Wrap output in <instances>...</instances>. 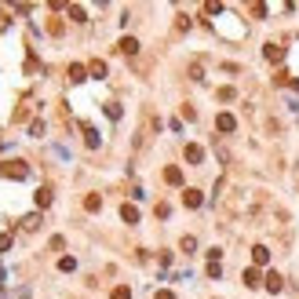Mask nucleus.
<instances>
[{
	"mask_svg": "<svg viewBox=\"0 0 299 299\" xmlns=\"http://www.w3.org/2000/svg\"><path fill=\"white\" fill-rule=\"evenodd\" d=\"M0 175H7V179H26L30 168H26V161H7L4 168H0Z\"/></svg>",
	"mask_w": 299,
	"mask_h": 299,
	"instance_id": "nucleus-1",
	"label": "nucleus"
},
{
	"mask_svg": "<svg viewBox=\"0 0 299 299\" xmlns=\"http://www.w3.org/2000/svg\"><path fill=\"white\" fill-rule=\"evenodd\" d=\"M281 288H285V277L281 274H277V270H270V274H266V292H281Z\"/></svg>",
	"mask_w": 299,
	"mask_h": 299,
	"instance_id": "nucleus-2",
	"label": "nucleus"
},
{
	"mask_svg": "<svg viewBox=\"0 0 299 299\" xmlns=\"http://www.w3.org/2000/svg\"><path fill=\"white\" fill-rule=\"evenodd\" d=\"M263 55H266L270 62H281V59H285V48H281V44H277V40H270L266 48H263Z\"/></svg>",
	"mask_w": 299,
	"mask_h": 299,
	"instance_id": "nucleus-3",
	"label": "nucleus"
},
{
	"mask_svg": "<svg viewBox=\"0 0 299 299\" xmlns=\"http://www.w3.org/2000/svg\"><path fill=\"white\" fill-rule=\"evenodd\" d=\"M252 263H256V266H266V263H270V248H266V245H256V248H252Z\"/></svg>",
	"mask_w": 299,
	"mask_h": 299,
	"instance_id": "nucleus-4",
	"label": "nucleus"
},
{
	"mask_svg": "<svg viewBox=\"0 0 299 299\" xmlns=\"http://www.w3.org/2000/svg\"><path fill=\"white\" fill-rule=\"evenodd\" d=\"M51 197H55V193H51V186H40V190L33 193V201H37V208H48V204H51Z\"/></svg>",
	"mask_w": 299,
	"mask_h": 299,
	"instance_id": "nucleus-5",
	"label": "nucleus"
},
{
	"mask_svg": "<svg viewBox=\"0 0 299 299\" xmlns=\"http://www.w3.org/2000/svg\"><path fill=\"white\" fill-rule=\"evenodd\" d=\"M80 128H84V143H88V150H99V143H102L99 132H95L91 124H80Z\"/></svg>",
	"mask_w": 299,
	"mask_h": 299,
	"instance_id": "nucleus-6",
	"label": "nucleus"
},
{
	"mask_svg": "<svg viewBox=\"0 0 299 299\" xmlns=\"http://www.w3.org/2000/svg\"><path fill=\"white\" fill-rule=\"evenodd\" d=\"M183 204H186V208H201V204H204L201 190H186V193H183Z\"/></svg>",
	"mask_w": 299,
	"mask_h": 299,
	"instance_id": "nucleus-7",
	"label": "nucleus"
},
{
	"mask_svg": "<svg viewBox=\"0 0 299 299\" xmlns=\"http://www.w3.org/2000/svg\"><path fill=\"white\" fill-rule=\"evenodd\" d=\"M216 128H219V132H233V128H237V120H233V113H219V117H216Z\"/></svg>",
	"mask_w": 299,
	"mask_h": 299,
	"instance_id": "nucleus-8",
	"label": "nucleus"
},
{
	"mask_svg": "<svg viewBox=\"0 0 299 299\" xmlns=\"http://www.w3.org/2000/svg\"><path fill=\"white\" fill-rule=\"evenodd\" d=\"M186 161H190V164H201V161H204V150H201L197 143H190V146H186Z\"/></svg>",
	"mask_w": 299,
	"mask_h": 299,
	"instance_id": "nucleus-9",
	"label": "nucleus"
},
{
	"mask_svg": "<svg viewBox=\"0 0 299 299\" xmlns=\"http://www.w3.org/2000/svg\"><path fill=\"white\" fill-rule=\"evenodd\" d=\"M164 183H168V186H183V172H179L175 164H172V168H164Z\"/></svg>",
	"mask_w": 299,
	"mask_h": 299,
	"instance_id": "nucleus-10",
	"label": "nucleus"
},
{
	"mask_svg": "<svg viewBox=\"0 0 299 299\" xmlns=\"http://www.w3.org/2000/svg\"><path fill=\"white\" fill-rule=\"evenodd\" d=\"M120 219L135 226V223H139V208H135V204H120Z\"/></svg>",
	"mask_w": 299,
	"mask_h": 299,
	"instance_id": "nucleus-11",
	"label": "nucleus"
},
{
	"mask_svg": "<svg viewBox=\"0 0 299 299\" xmlns=\"http://www.w3.org/2000/svg\"><path fill=\"white\" fill-rule=\"evenodd\" d=\"M88 73L102 80V77H106V62H102V59H91V62H88Z\"/></svg>",
	"mask_w": 299,
	"mask_h": 299,
	"instance_id": "nucleus-12",
	"label": "nucleus"
},
{
	"mask_svg": "<svg viewBox=\"0 0 299 299\" xmlns=\"http://www.w3.org/2000/svg\"><path fill=\"white\" fill-rule=\"evenodd\" d=\"M70 80H73V84H80V80H88V70H84L80 62H73V66H70Z\"/></svg>",
	"mask_w": 299,
	"mask_h": 299,
	"instance_id": "nucleus-13",
	"label": "nucleus"
},
{
	"mask_svg": "<svg viewBox=\"0 0 299 299\" xmlns=\"http://www.w3.org/2000/svg\"><path fill=\"white\" fill-rule=\"evenodd\" d=\"M117 48L124 51V55H135V51H139V40H135V37H124V40H120Z\"/></svg>",
	"mask_w": 299,
	"mask_h": 299,
	"instance_id": "nucleus-14",
	"label": "nucleus"
},
{
	"mask_svg": "<svg viewBox=\"0 0 299 299\" xmlns=\"http://www.w3.org/2000/svg\"><path fill=\"white\" fill-rule=\"evenodd\" d=\"M70 18L73 22H88V11H84L80 4H70Z\"/></svg>",
	"mask_w": 299,
	"mask_h": 299,
	"instance_id": "nucleus-15",
	"label": "nucleus"
},
{
	"mask_svg": "<svg viewBox=\"0 0 299 299\" xmlns=\"http://www.w3.org/2000/svg\"><path fill=\"white\" fill-rule=\"evenodd\" d=\"M84 208H88V212H99V208H102V197H99V193H88V197H84Z\"/></svg>",
	"mask_w": 299,
	"mask_h": 299,
	"instance_id": "nucleus-16",
	"label": "nucleus"
},
{
	"mask_svg": "<svg viewBox=\"0 0 299 299\" xmlns=\"http://www.w3.org/2000/svg\"><path fill=\"white\" fill-rule=\"evenodd\" d=\"M40 226V212H30V216L22 219V230H37Z\"/></svg>",
	"mask_w": 299,
	"mask_h": 299,
	"instance_id": "nucleus-17",
	"label": "nucleus"
},
{
	"mask_svg": "<svg viewBox=\"0 0 299 299\" xmlns=\"http://www.w3.org/2000/svg\"><path fill=\"white\" fill-rule=\"evenodd\" d=\"M59 270H62V274H73V270H77V259H73V256H62V259H59Z\"/></svg>",
	"mask_w": 299,
	"mask_h": 299,
	"instance_id": "nucleus-18",
	"label": "nucleus"
},
{
	"mask_svg": "<svg viewBox=\"0 0 299 299\" xmlns=\"http://www.w3.org/2000/svg\"><path fill=\"white\" fill-rule=\"evenodd\" d=\"M245 285H248V288H259V270H256V266L245 270Z\"/></svg>",
	"mask_w": 299,
	"mask_h": 299,
	"instance_id": "nucleus-19",
	"label": "nucleus"
},
{
	"mask_svg": "<svg viewBox=\"0 0 299 299\" xmlns=\"http://www.w3.org/2000/svg\"><path fill=\"white\" fill-rule=\"evenodd\" d=\"M110 299H132V288H128V285H117V288H113V296H110Z\"/></svg>",
	"mask_w": 299,
	"mask_h": 299,
	"instance_id": "nucleus-20",
	"label": "nucleus"
},
{
	"mask_svg": "<svg viewBox=\"0 0 299 299\" xmlns=\"http://www.w3.org/2000/svg\"><path fill=\"white\" fill-rule=\"evenodd\" d=\"M106 117L110 120H120V106H117V102H106Z\"/></svg>",
	"mask_w": 299,
	"mask_h": 299,
	"instance_id": "nucleus-21",
	"label": "nucleus"
},
{
	"mask_svg": "<svg viewBox=\"0 0 299 299\" xmlns=\"http://www.w3.org/2000/svg\"><path fill=\"white\" fill-rule=\"evenodd\" d=\"M179 245H183V252H197V237H183Z\"/></svg>",
	"mask_w": 299,
	"mask_h": 299,
	"instance_id": "nucleus-22",
	"label": "nucleus"
},
{
	"mask_svg": "<svg viewBox=\"0 0 299 299\" xmlns=\"http://www.w3.org/2000/svg\"><path fill=\"white\" fill-rule=\"evenodd\" d=\"M30 135H33V139L44 135V120H33V124H30Z\"/></svg>",
	"mask_w": 299,
	"mask_h": 299,
	"instance_id": "nucleus-23",
	"label": "nucleus"
},
{
	"mask_svg": "<svg viewBox=\"0 0 299 299\" xmlns=\"http://www.w3.org/2000/svg\"><path fill=\"white\" fill-rule=\"evenodd\" d=\"M233 95H237V91H233V88H219V102H230Z\"/></svg>",
	"mask_w": 299,
	"mask_h": 299,
	"instance_id": "nucleus-24",
	"label": "nucleus"
},
{
	"mask_svg": "<svg viewBox=\"0 0 299 299\" xmlns=\"http://www.w3.org/2000/svg\"><path fill=\"white\" fill-rule=\"evenodd\" d=\"M208 277H216V281H219V277H223V266H219V263H208Z\"/></svg>",
	"mask_w": 299,
	"mask_h": 299,
	"instance_id": "nucleus-25",
	"label": "nucleus"
},
{
	"mask_svg": "<svg viewBox=\"0 0 299 299\" xmlns=\"http://www.w3.org/2000/svg\"><path fill=\"white\" fill-rule=\"evenodd\" d=\"M204 11H208V15H219V11H223V4H216V0H208V4H204Z\"/></svg>",
	"mask_w": 299,
	"mask_h": 299,
	"instance_id": "nucleus-26",
	"label": "nucleus"
},
{
	"mask_svg": "<svg viewBox=\"0 0 299 299\" xmlns=\"http://www.w3.org/2000/svg\"><path fill=\"white\" fill-rule=\"evenodd\" d=\"M252 15H256V18H266V4H252Z\"/></svg>",
	"mask_w": 299,
	"mask_h": 299,
	"instance_id": "nucleus-27",
	"label": "nucleus"
},
{
	"mask_svg": "<svg viewBox=\"0 0 299 299\" xmlns=\"http://www.w3.org/2000/svg\"><path fill=\"white\" fill-rule=\"evenodd\" d=\"M11 248V233H0V252H7Z\"/></svg>",
	"mask_w": 299,
	"mask_h": 299,
	"instance_id": "nucleus-28",
	"label": "nucleus"
},
{
	"mask_svg": "<svg viewBox=\"0 0 299 299\" xmlns=\"http://www.w3.org/2000/svg\"><path fill=\"white\" fill-rule=\"evenodd\" d=\"M153 299H175V292H168V288H161V292H157Z\"/></svg>",
	"mask_w": 299,
	"mask_h": 299,
	"instance_id": "nucleus-29",
	"label": "nucleus"
}]
</instances>
